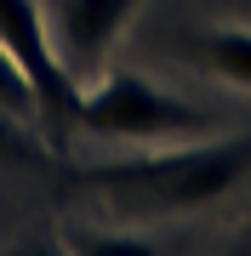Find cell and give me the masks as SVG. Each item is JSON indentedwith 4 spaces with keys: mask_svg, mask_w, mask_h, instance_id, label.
<instances>
[{
    "mask_svg": "<svg viewBox=\"0 0 251 256\" xmlns=\"http://www.w3.org/2000/svg\"><path fill=\"white\" fill-rule=\"evenodd\" d=\"M245 176H251V131L120 148L109 160L80 165V188H92L120 222H154V216H183V210L217 205Z\"/></svg>",
    "mask_w": 251,
    "mask_h": 256,
    "instance_id": "6da1fadb",
    "label": "cell"
},
{
    "mask_svg": "<svg viewBox=\"0 0 251 256\" xmlns=\"http://www.w3.org/2000/svg\"><path fill=\"white\" fill-rule=\"evenodd\" d=\"M75 126L97 142L114 148H154V142H188V137H211L217 120L188 97H171L160 80L137 68H103L97 80L80 86L75 102Z\"/></svg>",
    "mask_w": 251,
    "mask_h": 256,
    "instance_id": "7a4b0ae2",
    "label": "cell"
},
{
    "mask_svg": "<svg viewBox=\"0 0 251 256\" xmlns=\"http://www.w3.org/2000/svg\"><path fill=\"white\" fill-rule=\"evenodd\" d=\"M40 12H46V34H52L57 63L69 68L75 86H86L109 68L126 23L143 12V0H40Z\"/></svg>",
    "mask_w": 251,
    "mask_h": 256,
    "instance_id": "3957f363",
    "label": "cell"
},
{
    "mask_svg": "<svg viewBox=\"0 0 251 256\" xmlns=\"http://www.w3.org/2000/svg\"><path fill=\"white\" fill-rule=\"evenodd\" d=\"M0 46L29 68V80H35V92H40V114H46V120H69V114H75L80 86L69 80V68L57 63V52H52L40 0H0Z\"/></svg>",
    "mask_w": 251,
    "mask_h": 256,
    "instance_id": "277c9868",
    "label": "cell"
},
{
    "mask_svg": "<svg viewBox=\"0 0 251 256\" xmlns=\"http://www.w3.org/2000/svg\"><path fill=\"white\" fill-rule=\"evenodd\" d=\"M194 57L205 74L251 92V28L245 23H205L194 34Z\"/></svg>",
    "mask_w": 251,
    "mask_h": 256,
    "instance_id": "5b68a950",
    "label": "cell"
},
{
    "mask_svg": "<svg viewBox=\"0 0 251 256\" xmlns=\"http://www.w3.org/2000/svg\"><path fill=\"white\" fill-rule=\"evenodd\" d=\"M63 250L69 256H160V245L137 228H103V222H63Z\"/></svg>",
    "mask_w": 251,
    "mask_h": 256,
    "instance_id": "8992f818",
    "label": "cell"
},
{
    "mask_svg": "<svg viewBox=\"0 0 251 256\" xmlns=\"http://www.w3.org/2000/svg\"><path fill=\"white\" fill-rule=\"evenodd\" d=\"M0 114H6V120H46V114H40V92H35V80H29V68H23L6 46H0Z\"/></svg>",
    "mask_w": 251,
    "mask_h": 256,
    "instance_id": "52a82bcc",
    "label": "cell"
},
{
    "mask_svg": "<svg viewBox=\"0 0 251 256\" xmlns=\"http://www.w3.org/2000/svg\"><path fill=\"white\" fill-rule=\"evenodd\" d=\"M6 256H69V250H63V239H18Z\"/></svg>",
    "mask_w": 251,
    "mask_h": 256,
    "instance_id": "ba28073f",
    "label": "cell"
},
{
    "mask_svg": "<svg viewBox=\"0 0 251 256\" xmlns=\"http://www.w3.org/2000/svg\"><path fill=\"white\" fill-rule=\"evenodd\" d=\"M228 256H251V239H240V245H234V250H228Z\"/></svg>",
    "mask_w": 251,
    "mask_h": 256,
    "instance_id": "9c48e42d",
    "label": "cell"
}]
</instances>
